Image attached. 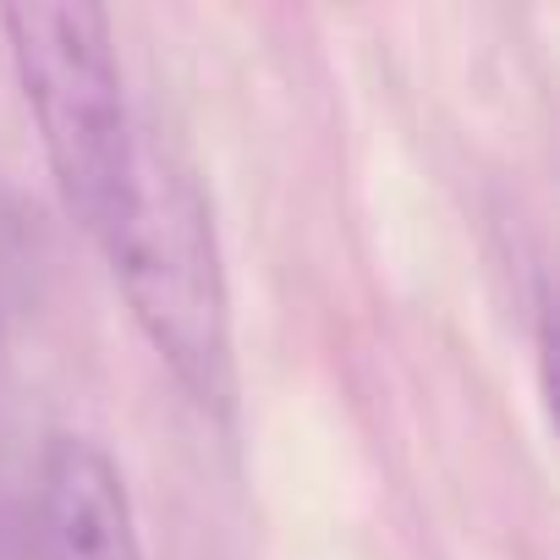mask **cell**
Wrapping results in <instances>:
<instances>
[{
	"mask_svg": "<svg viewBox=\"0 0 560 560\" xmlns=\"http://www.w3.org/2000/svg\"><path fill=\"white\" fill-rule=\"evenodd\" d=\"M0 28L72 220L89 236H105L132 171L110 18L89 0H28L0 12Z\"/></svg>",
	"mask_w": 560,
	"mask_h": 560,
	"instance_id": "obj_2",
	"label": "cell"
},
{
	"mask_svg": "<svg viewBox=\"0 0 560 560\" xmlns=\"http://www.w3.org/2000/svg\"><path fill=\"white\" fill-rule=\"evenodd\" d=\"M45 560H143L132 500L116 462L78 434H56L39 489Z\"/></svg>",
	"mask_w": 560,
	"mask_h": 560,
	"instance_id": "obj_3",
	"label": "cell"
},
{
	"mask_svg": "<svg viewBox=\"0 0 560 560\" xmlns=\"http://www.w3.org/2000/svg\"><path fill=\"white\" fill-rule=\"evenodd\" d=\"M116 258L121 292L171 363V374L209 407L231 390V330L214 220L198 176L176 160L160 132H132V171L110 231L100 236Z\"/></svg>",
	"mask_w": 560,
	"mask_h": 560,
	"instance_id": "obj_1",
	"label": "cell"
}]
</instances>
